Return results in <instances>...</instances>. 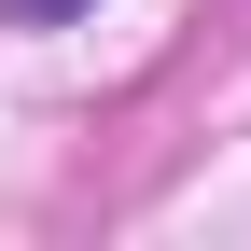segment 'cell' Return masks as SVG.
Masks as SVG:
<instances>
[{
    "instance_id": "1",
    "label": "cell",
    "mask_w": 251,
    "mask_h": 251,
    "mask_svg": "<svg viewBox=\"0 0 251 251\" xmlns=\"http://www.w3.org/2000/svg\"><path fill=\"white\" fill-rule=\"evenodd\" d=\"M0 14H14V28H56V14H84V0H0Z\"/></svg>"
}]
</instances>
